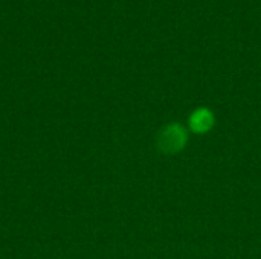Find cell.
<instances>
[{"label": "cell", "mask_w": 261, "mask_h": 259, "mask_svg": "<svg viewBox=\"0 0 261 259\" xmlns=\"http://www.w3.org/2000/svg\"><path fill=\"white\" fill-rule=\"evenodd\" d=\"M211 124H213V116L206 110H199L196 114L191 116V127L197 133L206 131L211 127Z\"/></svg>", "instance_id": "7a4b0ae2"}, {"label": "cell", "mask_w": 261, "mask_h": 259, "mask_svg": "<svg viewBox=\"0 0 261 259\" xmlns=\"http://www.w3.org/2000/svg\"><path fill=\"white\" fill-rule=\"evenodd\" d=\"M185 134H184V131L179 128V127H170L168 130H167V133H165V136H164V150H179L182 145H184V140H185V137H184Z\"/></svg>", "instance_id": "6da1fadb"}]
</instances>
